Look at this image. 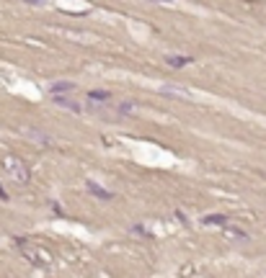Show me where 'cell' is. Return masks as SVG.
Masks as SVG:
<instances>
[{"label":"cell","instance_id":"obj_3","mask_svg":"<svg viewBox=\"0 0 266 278\" xmlns=\"http://www.w3.org/2000/svg\"><path fill=\"white\" fill-rule=\"evenodd\" d=\"M23 134H26V137H31V142H34V144H39V147H52L49 134H44V132H39V129L26 127V129H23Z\"/></svg>","mask_w":266,"mask_h":278},{"label":"cell","instance_id":"obj_6","mask_svg":"<svg viewBox=\"0 0 266 278\" xmlns=\"http://www.w3.org/2000/svg\"><path fill=\"white\" fill-rule=\"evenodd\" d=\"M85 188L91 191L93 196H98V198H103V201H109L114 193L111 191H106V188H101V185H96V180H85Z\"/></svg>","mask_w":266,"mask_h":278},{"label":"cell","instance_id":"obj_11","mask_svg":"<svg viewBox=\"0 0 266 278\" xmlns=\"http://www.w3.org/2000/svg\"><path fill=\"white\" fill-rule=\"evenodd\" d=\"M119 111H122V114H132V111H135V103H122Z\"/></svg>","mask_w":266,"mask_h":278},{"label":"cell","instance_id":"obj_10","mask_svg":"<svg viewBox=\"0 0 266 278\" xmlns=\"http://www.w3.org/2000/svg\"><path fill=\"white\" fill-rule=\"evenodd\" d=\"M72 88H75L72 83H54L52 85V93H54V96H60V93H70Z\"/></svg>","mask_w":266,"mask_h":278},{"label":"cell","instance_id":"obj_1","mask_svg":"<svg viewBox=\"0 0 266 278\" xmlns=\"http://www.w3.org/2000/svg\"><path fill=\"white\" fill-rule=\"evenodd\" d=\"M0 165H3V173L8 175V180H13L16 185H26L31 180V170H28V165L21 157H16V154H5V157L0 160Z\"/></svg>","mask_w":266,"mask_h":278},{"label":"cell","instance_id":"obj_5","mask_svg":"<svg viewBox=\"0 0 266 278\" xmlns=\"http://www.w3.org/2000/svg\"><path fill=\"white\" fill-rule=\"evenodd\" d=\"M54 103L62 106V108H67V111H72V114H80V111H83L80 103H75L72 98H65V96H54Z\"/></svg>","mask_w":266,"mask_h":278},{"label":"cell","instance_id":"obj_4","mask_svg":"<svg viewBox=\"0 0 266 278\" xmlns=\"http://www.w3.org/2000/svg\"><path fill=\"white\" fill-rule=\"evenodd\" d=\"M191 62H194V57H184V54H168L166 57V65L168 67H186V65H191Z\"/></svg>","mask_w":266,"mask_h":278},{"label":"cell","instance_id":"obj_2","mask_svg":"<svg viewBox=\"0 0 266 278\" xmlns=\"http://www.w3.org/2000/svg\"><path fill=\"white\" fill-rule=\"evenodd\" d=\"M18 250H21V255L28 260V263H34L36 268H44V266H49L52 263V255L44 250L41 245H36V242H18Z\"/></svg>","mask_w":266,"mask_h":278},{"label":"cell","instance_id":"obj_9","mask_svg":"<svg viewBox=\"0 0 266 278\" xmlns=\"http://www.w3.org/2000/svg\"><path fill=\"white\" fill-rule=\"evenodd\" d=\"M225 235H228L230 240H241V242H246V240H248V235H246V232L235 229V227H228V229H225Z\"/></svg>","mask_w":266,"mask_h":278},{"label":"cell","instance_id":"obj_12","mask_svg":"<svg viewBox=\"0 0 266 278\" xmlns=\"http://www.w3.org/2000/svg\"><path fill=\"white\" fill-rule=\"evenodd\" d=\"M23 3H31V5H47V0H23Z\"/></svg>","mask_w":266,"mask_h":278},{"label":"cell","instance_id":"obj_13","mask_svg":"<svg viewBox=\"0 0 266 278\" xmlns=\"http://www.w3.org/2000/svg\"><path fill=\"white\" fill-rule=\"evenodd\" d=\"M150 3H160V5H173V0H150Z\"/></svg>","mask_w":266,"mask_h":278},{"label":"cell","instance_id":"obj_7","mask_svg":"<svg viewBox=\"0 0 266 278\" xmlns=\"http://www.w3.org/2000/svg\"><path fill=\"white\" fill-rule=\"evenodd\" d=\"M202 222H204V224H220V227H225V224H228L230 219H228L225 214H207Z\"/></svg>","mask_w":266,"mask_h":278},{"label":"cell","instance_id":"obj_8","mask_svg":"<svg viewBox=\"0 0 266 278\" xmlns=\"http://www.w3.org/2000/svg\"><path fill=\"white\" fill-rule=\"evenodd\" d=\"M88 98H91L93 103H109L111 93L109 90H91V93H88Z\"/></svg>","mask_w":266,"mask_h":278}]
</instances>
